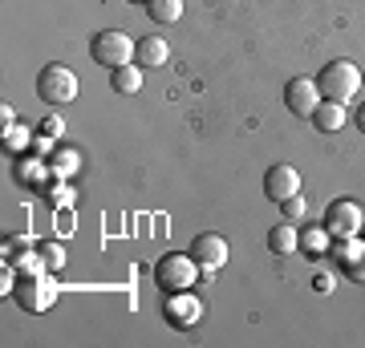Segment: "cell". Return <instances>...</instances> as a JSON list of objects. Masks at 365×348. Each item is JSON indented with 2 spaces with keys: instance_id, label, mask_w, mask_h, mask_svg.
Listing matches in <instances>:
<instances>
[{
  "instance_id": "cell-6",
  "label": "cell",
  "mask_w": 365,
  "mask_h": 348,
  "mask_svg": "<svg viewBox=\"0 0 365 348\" xmlns=\"http://www.w3.org/2000/svg\"><path fill=\"white\" fill-rule=\"evenodd\" d=\"M321 227L329 231V239H353V235H361L365 215H361V206L353 203V199H333Z\"/></svg>"
},
{
  "instance_id": "cell-2",
  "label": "cell",
  "mask_w": 365,
  "mask_h": 348,
  "mask_svg": "<svg viewBox=\"0 0 365 348\" xmlns=\"http://www.w3.org/2000/svg\"><path fill=\"white\" fill-rule=\"evenodd\" d=\"M203 275V268L195 263V255L187 251H170V255H163L155 263V284L163 288V292H187V288H195V280Z\"/></svg>"
},
{
  "instance_id": "cell-12",
  "label": "cell",
  "mask_w": 365,
  "mask_h": 348,
  "mask_svg": "<svg viewBox=\"0 0 365 348\" xmlns=\"http://www.w3.org/2000/svg\"><path fill=\"white\" fill-rule=\"evenodd\" d=\"M268 247H272L276 255H292V251H300V231H297V223H288V219H280L268 231Z\"/></svg>"
},
{
  "instance_id": "cell-30",
  "label": "cell",
  "mask_w": 365,
  "mask_h": 348,
  "mask_svg": "<svg viewBox=\"0 0 365 348\" xmlns=\"http://www.w3.org/2000/svg\"><path fill=\"white\" fill-rule=\"evenodd\" d=\"M361 78H365V73H361Z\"/></svg>"
},
{
  "instance_id": "cell-28",
  "label": "cell",
  "mask_w": 365,
  "mask_h": 348,
  "mask_svg": "<svg viewBox=\"0 0 365 348\" xmlns=\"http://www.w3.org/2000/svg\"><path fill=\"white\" fill-rule=\"evenodd\" d=\"M361 130H365V110H361Z\"/></svg>"
},
{
  "instance_id": "cell-19",
  "label": "cell",
  "mask_w": 365,
  "mask_h": 348,
  "mask_svg": "<svg viewBox=\"0 0 365 348\" xmlns=\"http://www.w3.org/2000/svg\"><path fill=\"white\" fill-rule=\"evenodd\" d=\"M37 251H41V259H45V268H49V271H61V268H66V247L57 243V239H45Z\"/></svg>"
},
{
  "instance_id": "cell-7",
  "label": "cell",
  "mask_w": 365,
  "mask_h": 348,
  "mask_svg": "<svg viewBox=\"0 0 365 348\" xmlns=\"http://www.w3.org/2000/svg\"><path fill=\"white\" fill-rule=\"evenodd\" d=\"M163 316H167L175 328H195L199 320H203V300L199 296H191V292H170L167 296V304H163Z\"/></svg>"
},
{
  "instance_id": "cell-11",
  "label": "cell",
  "mask_w": 365,
  "mask_h": 348,
  "mask_svg": "<svg viewBox=\"0 0 365 348\" xmlns=\"http://www.w3.org/2000/svg\"><path fill=\"white\" fill-rule=\"evenodd\" d=\"M134 61L143 65V69H163L170 61V45L163 37H143L138 49H134Z\"/></svg>"
},
{
  "instance_id": "cell-20",
  "label": "cell",
  "mask_w": 365,
  "mask_h": 348,
  "mask_svg": "<svg viewBox=\"0 0 365 348\" xmlns=\"http://www.w3.org/2000/svg\"><path fill=\"white\" fill-rule=\"evenodd\" d=\"M300 247L309 251V255H321L329 247V231L325 227H313V231H300Z\"/></svg>"
},
{
  "instance_id": "cell-17",
  "label": "cell",
  "mask_w": 365,
  "mask_h": 348,
  "mask_svg": "<svg viewBox=\"0 0 365 348\" xmlns=\"http://www.w3.org/2000/svg\"><path fill=\"white\" fill-rule=\"evenodd\" d=\"M78 167H81V154H78V150H69V146H61V150L53 154V174H57V179L78 174Z\"/></svg>"
},
{
  "instance_id": "cell-10",
  "label": "cell",
  "mask_w": 365,
  "mask_h": 348,
  "mask_svg": "<svg viewBox=\"0 0 365 348\" xmlns=\"http://www.w3.org/2000/svg\"><path fill=\"white\" fill-rule=\"evenodd\" d=\"M264 194H268L272 203H284V199L300 194V174H297V167H288V162H276V167L264 174Z\"/></svg>"
},
{
  "instance_id": "cell-4",
  "label": "cell",
  "mask_w": 365,
  "mask_h": 348,
  "mask_svg": "<svg viewBox=\"0 0 365 348\" xmlns=\"http://www.w3.org/2000/svg\"><path fill=\"white\" fill-rule=\"evenodd\" d=\"M37 97L49 102V105H69L73 97H78V73H73L69 65H61V61L45 65V69L37 73Z\"/></svg>"
},
{
  "instance_id": "cell-24",
  "label": "cell",
  "mask_w": 365,
  "mask_h": 348,
  "mask_svg": "<svg viewBox=\"0 0 365 348\" xmlns=\"http://www.w3.org/2000/svg\"><path fill=\"white\" fill-rule=\"evenodd\" d=\"M29 235H13V239H4V255L13 259V255H21V251H29Z\"/></svg>"
},
{
  "instance_id": "cell-18",
  "label": "cell",
  "mask_w": 365,
  "mask_h": 348,
  "mask_svg": "<svg viewBox=\"0 0 365 348\" xmlns=\"http://www.w3.org/2000/svg\"><path fill=\"white\" fill-rule=\"evenodd\" d=\"M9 263H13L21 275H41V271H49V268H45V259H41V251H33V247H29V251H21V255H13Z\"/></svg>"
},
{
  "instance_id": "cell-3",
  "label": "cell",
  "mask_w": 365,
  "mask_h": 348,
  "mask_svg": "<svg viewBox=\"0 0 365 348\" xmlns=\"http://www.w3.org/2000/svg\"><path fill=\"white\" fill-rule=\"evenodd\" d=\"M134 49H138V41H134L130 33H122V28H102V33L93 37V45H90L93 61L106 65L110 73L122 69V65H134Z\"/></svg>"
},
{
  "instance_id": "cell-14",
  "label": "cell",
  "mask_w": 365,
  "mask_h": 348,
  "mask_svg": "<svg viewBox=\"0 0 365 348\" xmlns=\"http://www.w3.org/2000/svg\"><path fill=\"white\" fill-rule=\"evenodd\" d=\"M110 85H114V93H138L143 90V65H122V69H114L110 73Z\"/></svg>"
},
{
  "instance_id": "cell-27",
  "label": "cell",
  "mask_w": 365,
  "mask_h": 348,
  "mask_svg": "<svg viewBox=\"0 0 365 348\" xmlns=\"http://www.w3.org/2000/svg\"><path fill=\"white\" fill-rule=\"evenodd\" d=\"M49 199H53V203H57V206H61V203H66V199H69V186H53V194H49Z\"/></svg>"
},
{
  "instance_id": "cell-23",
  "label": "cell",
  "mask_w": 365,
  "mask_h": 348,
  "mask_svg": "<svg viewBox=\"0 0 365 348\" xmlns=\"http://www.w3.org/2000/svg\"><path fill=\"white\" fill-rule=\"evenodd\" d=\"M33 158H25V167H21V182H33V186H41V182L49 179V167H29Z\"/></svg>"
},
{
  "instance_id": "cell-13",
  "label": "cell",
  "mask_w": 365,
  "mask_h": 348,
  "mask_svg": "<svg viewBox=\"0 0 365 348\" xmlns=\"http://www.w3.org/2000/svg\"><path fill=\"white\" fill-rule=\"evenodd\" d=\"M345 117H349V114H345V105L329 102V97H325V102L313 110V126L321 130V134H337V130L345 126Z\"/></svg>"
},
{
  "instance_id": "cell-1",
  "label": "cell",
  "mask_w": 365,
  "mask_h": 348,
  "mask_svg": "<svg viewBox=\"0 0 365 348\" xmlns=\"http://www.w3.org/2000/svg\"><path fill=\"white\" fill-rule=\"evenodd\" d=\"M361 69L353 61H329L325 69H321V78H317V90H321V97H329V102H341L349 105L353 97H357V90H361Z\"/></svg>"
},
{
  "instance_id": "cell-16",
  "label": "cell",
  "mask_w": 365,
  "mask_h": 348,
  "mask_svg": "<svg viewBox=\"0 0 365 348\" xmlns=\"http://www.w3.org/2000/svg\"><path fill=\"white\" fill-rule=\"evenodd\" d=\"M146 13L155 25H175L182 21V0H146Z\"/></svg>"
},
{
  "instance_id": "cell-21",
  "label": "cell",
  "mask_w": 365,
  "mask_h": 348,
  "mask_svg": "<svg viewBox=\"0 0 365 348\" xmlns=\"http://www.w3.org/2000/svg\"><path fill=\"white\" fill-rule=\"evenodd\" d=\"M33 142V134H29V126H9V134H4V150H25V146Z\"/></svg>"
},
{
  "instance_id": "cell-22",
  "label": "cell",
  "mask_w": 365,
  "mask_h": 348,
  "mask_svg": "<svg viewBox=\"0 0 365 348\" xmlns=\"http://www.w3.org/2000/svg\"><path fill=\"white\" fill-rule=\"evenodd\" d=\"M304 211H309V203H304L300 194H292V199H284V203H280V215H284L288 223H300V219H304Z\"/></svg>"
},
{
  "instance_id": "cell-8",
  "label": "cell",
  "mask_w": 365,
  "mask_h": 348,
  "mask_svg": "<svg viewBox=\"0 0 365 348\" xmlns=\"http://www.w3.org/2000/svg\"><path fill=\"white\" fill-rule=\"evenodd\" d=\"M325 102L321 97V90H317V81L313 78H292L284 85V105H288V114H297V117H313V110Z\"/></svg>"
},
{
  "instance_id": "cell-25",
  "label": "cell",
  "mask_w": 365,
  "mask_h": 348,
  "mask_svg": "<svg viewBox=\"0 0 365 348\" xmlns=\"http://www.w3.org/2000/svg\"><path fill=\"white\" fill-rule=\"evenodd\" d=\"M61 130H66V122H61V117L53 114V117H45V122H41V134H45V138H61Z\"/></svg>"
},
{
  "instance_id": "cell-9",
  "label": "cell",
  "mask_w": 365,
  "mask_h": 348,
  "mask_svg": "<svg viewBox=\"0 0 365 348\" xmlns=\"http://www.w3.org/2000/svg\"><path fill=\"white\" fill-rule=\"evenodd\" d=\"M191 255H195V263L203 271H220L223 263H227V239H223V235H215V231H203V235H195Z\"/></svg>"
},
{
  "instance_id": "cell-29",
  "label": "cell",
  "mask_w": 365,
  "mask_h": 348,
  "mask_svg": "<svg viewBox=\"0 0 365 348\" xmlns=\"http://www.w3.org/2000/svg\"><path fill=\"white\" fill-rule=\"evenodd\" d=\"M130 4H146V0H130Z\"/></svg>"
},
{
  "instance_id": "cell-26",
  "label": "cell",
  "mask_w": 365,
  "mask_h": 348,
  "mask_svg": "<svg viewBox=\"0 0 365 348\" xmlns=\"http://www.w3.org/2000/svg\"><path fill=\"white\" fill-rule=\"evenodd\" d=\"M349 275L357 280V284H365V259H357V263H353V268H349Z\"/></svg>"
},
{
  "instance_id": "cell-5",
  "label": "cell",
  "mask_w": 365,
  "mask_h": 348,
  "mask_svg": "<svg viewBox=\"0 0 365 348\" xmlns=\"http://www.w3.org/2000/svg\"><path fill=\"white\" fill-rule=\"evenodd\" d=\"M13 300L25 312H33V316H37V312H49L53 304H57V284H53L45 271H41V275H21L16 288H13Z\"/></svg>"
},
{
  "instance_id": "cell-15",
  "label": "cell",
  "mask_w": 365,
  "mask_h": 348,
  "mask_svg": "<svg viewBox=\"0 0 365 348\" xmlns=\"http://www.w3.org/2000/svg\"><path fill=\"white\" fill-rule=\"evenodd\" d=\"M333 259H337L341 268H353L357 259H365V239L361 235H353V239H333Z\"/></svg>"
}]
</instances>
